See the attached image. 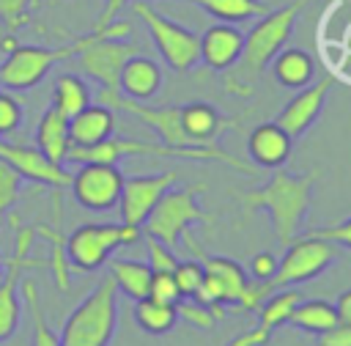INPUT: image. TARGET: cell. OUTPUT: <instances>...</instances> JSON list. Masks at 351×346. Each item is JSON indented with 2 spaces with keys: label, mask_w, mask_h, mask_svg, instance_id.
Instances as JSON below:
<instances>
[{
  "label": "cell",
  "mask_w": 351,
  "mask_h": 346,
  "mask_svg": "<svg viewBox=\"0 0 351 346\" xmlns=\"http://www.w3.org/2000/svg\"><path fill=\"white\" fill-rule=\"evenodd\" d=\"M247 266H250V275H252L255 280L271 283V277H274V272H277V258H274L271 253H255Z\"/></svg>",
  "instance_id": "cell-40"
},
{
  "label": "cell",
  "mask_w": 351,
  "mask_h": 346,
  "mask_svg": "<svg viewBox=\"0 0 351 346\" xmlns=\"http://www.w3.org/2000/svg\"><path fill=\"white\" fill-rule=\"evenodd\" d=\"M162 88V69L156 60L134 52L123 69H121V77H118V91L134 102H148L151 96H156Z\"/></svg>",
  "instance_id": "cell-17"
},
{
  "label": "cell",
  "mask_w": 351,
  "mask_h": 346,
  "mask_svg": "<svg viewBox=\"0 0 351 346\" xmlns=\"http://www.w3.org/2000/svg\"><path fill=\"white\" fill-rule=\"evenodd\" d=\"M269 341H271V327H266V324L258 321V327H252L250 332L236 335L228 346H266Z\"/></svg>",
  "instance_id": "cell-41"
},
{
  "label": "cell",
  "mask_w": 351,
  "mask_h": 346,
  "mask_svg": "<svg viewBox=\"0 0 351 346\" xmlns=\"http://www.w3.org/2000/svg\"><path fill=\"white\" fill-rule=\"evenodd\" d=\"M30 3L33 0H0V22L8 27V33H16L30 19Z\"/></svg>",
  "instance_id": "cell-35"
},
{
  "label": "cell",
  "mask_w": 351,
  "mask_h": 346,
  "mask_svg": "<svg viewBox=\"0 0 351 346\" xmlns=\"http://www.w3.org/2000/svg\"><path fill=\"white\" fill-rule=\"evenodd\" d=\"M335 313H337V324H348V327H351V288L337 297Z\"/></svg>",
  "instance_id": "cell-44"
},
{
  "label": "cell",
  "mask_w": 351,
  "mask_h": 346,
  "mask_svg": "<svg viewBox=\"0 0 351 346\" xmlns=\"http://www.w3.org/2000/svg\"><path fill=\"white\" fill-rule=\"evenodd\" d=\"M313 184H315V170H310V173L277 170L263 187L236 189L233 195L239 198L241 211L247 217L258 209H266L280 244H288L302 231V220H304L310 198H313Z\"/></svg>",
  "instance_id": "cell-2"
},
{
  "label": "cell",
  "mask_w": 351,
  "mask_h": 346,
  "mask_svg": "<svg viewBox=\"0 0 351 346\" xmlns=\"http://www.w3.org/2000/svg\"><path fill=\"white\" fill-rule=\"evenodd\" d=\"M173 173H151V176H123L118 209H121V222L129 225H143L148 211L156 206V200L173 187Z\"/></svg>",
  "instance_id": "cell-13"
},
{
  "label": "cell",
  "mask_w": 351,
  "mask_h": 346,
  "mask_svg": "<svg viewBox=\"0 0 351 346\" xmlns=\"http://www.w3.org/2000/svg\"><path fill=\"white\" fill-rule=\"evenodd\" d=\"M176 313H178L186 324H192V327H197V330H211V327L217 324V316H222L219 308H208V305H200V302H195V299H178V302H176Z\"/></svg>",
  "instance_id": "cell-31"
},
{
  "label": "cell",
  "mask_w": 351,
  "mask_h": 346,
  "mask_svg": "<svg viewBox=\"0 0 351 346\" xmlns=\"http://www.w3.org/2000/svg\"><path fill=\"white\" fill-rule=\"evenodd\" d=\"M318 346H351V327L348 324H335L332 330L321 332Z\"/></svg>",
  "instance_id": "cell-42"
},
{
  "label": "cell",
  "mask_w": 351,
  "mask_h": 346,
  "mask_svg": "<svg viewBox=\"0 0 351 346\" xmlns=\"http://www.w3.org/2000/svg\"><path fill=\"white\" fill-rule=\"evenodd\" d=\"M126 3H129V0H104V8H101V14H99V19H96L93 30H99V27H107L110 22H115V16L121 14V8H123Z\"/></svg>",
  "instance_id": "cell-43"
},
{
  "label": "cell",
  "mask_w": 351,
  "mask_h": 346,
  "mask_svg": "<svg viewBox=\"0 0 351 346\" xmlns=\"http://www.w3.org/2000/svg\"><path fill=\"white\" fill-rule=\"evenodd\" d=\"M148 297H154L159 302L176 305L181 299V294H178V286H176L173 272H154L151 275V286H148Z\"/></svg>",
  "instance_id": "cell-37"
},
{
  "label": "cell",
  "mask_w": 351,
  "mask_h": 346,
  "mask_svg": "<svg viewBox=\"0 0 351 346\" xmlns=\"http://www.w3.org/2000/svg\"><path fill=\"white\" fill-rule=\"evenodd\" d=\"M271 291H274V288H271V283H263V280L247 283V286H244V291H241L239 308H241V310H247V313H255V310L263 305V299H266Z\"/></svg>",
  "instance_id": "cell-39"
},
{
  "label": "cell",
  "mask_w": 351,
  "mask_h": 346,
  "mask_svg": "<svg viewBox=\"0 0 351 346\" xmlns=\"http://www.w3.org/2000/svg\"><path fill=\"white\" fill-rule=\"evenodd\" d=\"M0 159L5 165H11L25 181H33V184L66 189L71 181V173L63 165L52 162L36 146H27V143H14L8 137H0Z\"/></svg>",
  "instance_id": "cell-12"
},
{
  "label": "cell",
  "mask_w": 351,
  "mask_h": 346,
  "mask_svg": "<svg viewBox=\"0 0 351 346\" xmlns=\"http://www.w3.org/2000/svg\"><path fill=\"white\" fill-rule=\"evenodd\" d=\"M19 288H22V297H25V308L30 310V319H33L30 346H60L58 335L52 332V327L44 319V308H41V299H38V286L33 280H19Z\"/></svg>",
  "instance_id": "cell-29"
},
{
  "label": "cell",
  "mask_w": 351,
  "mask_h": 346,
  "mask_svg": "<svg viewBox=\"0 0 351 346\" xmlns=\"http://www.w3.org/2000/svg\"><path fill=\"white\" fill-rule=\"evenodd\" d=\"M203 184H192V187H181V189H167L156 206L148 211L145 222L140 225L145 231V236L159 239L167 247H176L178 239L186 233L189 225L195 222H211V217L197 206V195L203 192Z\"/></svg>",
  "instance_id": "cell-6"
},
{
  "label": "cell",
  "mask_w": 351,
  "mask_h": 346,
  "mask_svg": "<svg viewBox=\"0 0 351 346\" xmlns=\"http://www.w3.org/2000/svg\"><path fill=\"white\" fill-rule=\"evenodd\" d=\"M178 3H192L222 22H247L269 11V5L261 0H178Z\"/></svg>",
  "instance_id": "cell-27"
},
{
  "label": "cell",
  "mask_w": 351,
  "mask_h": 346,
  "mask_svg": "<svg viewBox=\"0 0 351 346\" xmlns=\"http://www.w3.org/2000/svg\"><path fill=\"white\" fill-rule=\"evenodd\" d=\"M329 85H332V80L321 77L318 82H310V85L299 88V93L288 104H282V110L274 115V124L282 126L291 137H302L315 124V118L321 115L326 93H329Z\"/></svg>",
  "instance_id": "cell-14"
},
{
  "label": "cell",
  "mask_w": 351,
  "mask_h": 346,
  "mask_svg": "<svg viewBox=\"0 0 351 346\" xmlns=\"http://www.w3.org/2000/svg\"><path fill=\"white\" fill-rule=\"evenodd\" d=\"M129 30H132V27H129L126 22H110L107 27H99V30L85 33V36H82V47H80V52L74 55L77 69H80L82 74L93 77L101 88L115 91L123 63H126L134 52H140L137 44L126 41Z\"/></svg>",
  "instance_id": "cell-4"
},
{
  "label": "cell",
  "mask_w": 351,
  "mask_h": 346,
  "mask_svg": "<svg viewBox=\"0 0 351 346\" xmlns=\"http://www.w3.org/2000/svg\"><path fill=\"white\" fill-rule=\"evenodd\" d=\"M148 266L154 269V272H173L176 269V253H173V247H167V244H162L159 239H151L148 236Z\"/></svg>",
  "instance_id": "cell-38"
},
{
  "label": "cell",
  "mask_w": 351,
  "mask_h": 346,
  "mask_svg": "<svg viewBox=\"0 0 351 346\" xmlns=\"http://www.w3.org/2000/svg\"><path fill=\"white\" fill-rule=\"evenodd\" d=\"M241 44H244V36L239 27L214 25L200 36V60L214 71H225L236 63Z\"/></svg>",
  "instance_id": "cell-19"
},
{
  "label": "cell",
  "mask_w": 351,
  "mask_h": 346,
  "mask_svg": "<svg viewBox=\"0 0 351 346\" xmlns=\"http://www.w3.org/2000/svg\"><path fill=\"white\" fill-rule=\"evenodd\" d=\"M121 187H123V173L118 170V165H104V162H82L69 181L74 200L88 211H107L118 206Z\"/></svg>",
  "instance_id": "cell-11"
},
{
  "label": "cell",
  "mask_w": 351,
  "mask_h": 346,
  "mask_svg": "<svg viewBox=\"0 0 351 346\" xmlns=\"http://www.w3.org/2000/svg\"><path fill=\"white\" fill-rule=\"evenodd\" d=\"M236 118H225L214 104L208 102H189L181 104V126L189 135L192 146H217V137L236 126Z\"/></svg>",
  "instance_id": "cell-15"
},
{
  "label": "cell",
  "mask_w": 351,
  "mask_h": 346,
  "mask_svg": "<svg viewBox=\"0 0 351 346\" xmlns=\"http://www.w3.org/2000/svg\"><path fill=\"white\" fill-rule=\"evenodd\" d=\"M304 0H291L274 11H266L252 30L244 36L241 52L230 69L222 71V85L233 96H250L263 69L271 63V58L285 47V41L293 33L296 16L302 14Z\"/></svg>",
  "instance_id": "cell-1"
},
{
  "label": "cell",
  "mask_w": 351,
  "mask_h": 346,
  "mask_svg": "<svg viewBox=\"0 0 351 346\" xmlns=\"http://www.w3.org/2000/svg\"><path fill=\"white\" fill-rule=\"evenodd\" d=\"M52 211H55V225H38L33 231H36V236H41L49 244V258H44V261H47V266L52 272L55 288L66 294L71 288V264L66 258V236L60 231V214L63 211H60V200L58 198L52 200Z\"/></svg>",
  "instance_id": "cell-22"
},
{
  "label": "cell",
  "mask_w": 351,
  "mask_h": 346,
  "mask_svg": "<svg viewBox=\"0 0 351 346\" xmlns=\"http://www.w3.org/2000/svg\"><path fill=\"white\" fill-rule=\"evenodd\" d=\"M184 236H186V242H189V250L197 253V258H200V264H203V272L219 280L222 294H225V305H239L241 291H244V286H247V277H244L241 264H236L233 258H225V255H206V253L195 244V239H192L189 233H184Z\"/></svg>",
  "instance_id": "cell-21"
},
{
  "label": "cell",
  "mask_w": 351,
  "mask_h": 346,
  "mask_svg": "<svg viewBox=\"0 0 351 346\" xmlns=\"http://www.w3.org/2000/svg\"><path fill=\"white\" fill-rule=\"evenodd\" d=\"M52 104L66 118H71L74 113H80L82 107L90 104V88H88V82L80 74H60L55 80V88H52Z\"/></svg>",
  "instance_id": "cell-28"
},
{
  "label": "cell",
  "mask_w": 351,
  "mask_h": 346,
  "mask_svg": "<svg viewBox=\"0 0 351 346\" xmlns=\"http://www.w3.org/2000/svg\"><path fill=\"white\" fill-rule=\"evenodd\" d=\"M337 258V247L315 239L310 233L296 236L293 242H288V250L282 255V261H277V272L271 277V288H285L293 283H304L318 277L332 261Z\"/></svg>",
  "instance_id": "cell-10"
},
{
  "label": "cell",
  "mask_w": 351,
  "mask_h": 346,
  "mask_svg": "<svg viewBox=\"0 0 351 346\" xmlns=\"http://www.w3.org/2000/svg\"><path fill=\"white\" fill-rule=\"evenodd\" d=\"M307 233L315 236V239H324V242H329V244H335V247L351 250V217H346V220H340V222H335V225L310 228Z\"/></svg>",
  "instance_id": "cell-36"
},
{
  "label": "cell",
  "mask_w": 351,
  "mask_h": 346,
  "mask_svg": "<svg viewBox=\"0 0 351 346\" xmlns=\"http://www.w3.org/2000/svg\"><path fill=\"white\" fill-rule=\"evenodd\" d=\"M151 275H154V269L143 261H132V258H112L110 261V277L115 280V288L123 291L129 299L148 297Z\"/></svg>",
  "instance_id": "cell-24"
},
{
  "label": "cell",
  "mask_w": 351,
  "mask_h": 346,
  "mask_svg": "<svg viewBox=\"0 0 351 346\" xmlns=\"http://www.w3.org/2000/svg\"><path fill=\"white\" fill-rule=\"evenodd\" d=\"M143 228L129 222H85L66 236V258L71 272H96L112 250L134 244Z\"/></svg>",
  "instance_id": "cell-5"
},
{
  "label": "cell",
  "mask_w": 351,
  "mask_h": 346,
  "mask_svg": "<svg viewBox=\"0 0 351 346\" xmlns=\"http://www.w3.org/2000/svg\"><path fill=\"white\" fill-rule=\"evenodd\" d=\"M25 107L11 91H0V137L14 135L22 126Z\"/></svg>",
  "instance_id": "cell-32"
},
{
  "label": "cell",
  "mask_w": 351,
  "mask_h": 346,
  "mask_svg": "<svg viewBox=\"0 0 351 346\" xmlns=\"http://www.w3.org/2000/svg\"><path fill=\"white\" fill-rule=\"evenodd\" d=\"M36 148L49 157L52 162L58 165H66V157H69V148H71V137H69V118L55 107L49 104L38 124H36Z\"/></svg>",
  "instance_id": "cell-20"
},
{
  "label": "cell",
  "mask_w": 351,
  "mask_h": 346,
  "mask_svg": "<svg viewBox=\"0 0 351 346\" xmlns=\"http://www.w3.org/2000/svg\"><path fill=\"white\" fill-rule=\"evenodd\" d=\"M82 36L66 47H38V44H11L5 58L0 60V88L5 91H27L38 85L49 69L60 60H69L80 52Z\"/></svg>",
  "instance_id": "cell-7"
},
{
  "label": "cell",
  "mask_w": 351,
  "mask_h": 346,
  "mask_svg": "<svg viewBox=\"0 0 351 346\" xmlns=\"http://www.w3.org/2000/svg\"><path fill=\"white\" fill-rule=\"evenodd\" d=\"M288 324L304 330V332H326L337 324V313H335V305L326 302V299H299V305L293 308Z\"/></svg>",
  "instance_id": "cell-26"
},
{
  "label": "cell",
  "mask_w": 351,
  "mask_h": 346,
  "mask_svg": "<svg viewBox=\"0 0 351 346\" xmlns=\"http://www.w3.org/2000/svg\"><path fill=\"white\" fill-rule=\"evenodd\" d=\"M271 74L274 80L282 85V88H291V91H299L304 85H310L313 74H315V63L313 58L304 52V49H296V47H282L274 58H271Z\"/></svg>",
  "instance_id": "cell-23"
},
{
  "label": "cell",
  "mask_w": 351,
  "mask_h": 346,
  "mask_svg": "<svg viewBox=\"0 0 351 346\" xmlns=\"http://www.w3.org/2000/svg\"><path fill=\"white\" fill-rule=\"evenodd\" d=\"M118 324V288L104 275L96 288L66 316L58 343L60 346H110Z\"/></svg>",
  "instance_id": "cell-3"
},
{
  "label": "cell",
  "mask_w": 351,
  "mask_h": 346,
  "mask_svg": "<svg viewBox=\"0 0 351 346\" xmlns=\"http://www.w3.org/2000/svg\"><path fill=\"white\" fill-rule=\"evenodd\" d=\"M132 11L145 25V30L154 38L165 63L173 71H192V66L200 60V36L192 33L189 27L173 22L170 16L159 14L148 0H134Z\"/></svg>",
  "instance_id": "cell-8"
},
{
  "label": "cell",
  "mask_w": 351,
  "mask_h": 346,
  "mask_svg": "<svg viewBox=\"0 0 351 346\" xmlns=\"http://www.w3.org/2000/svg\"><path fill=\"white\" fill-rule=\"evenodd\" d=\"M299 291H277V294H269L266 299H263V305L255 310L258 313V319H261V324H266V327H280V324H288V319H291V313H293V308L299 305Z\"/></svg>",
  "instance_id": "cell-30"
},
{
  "label": "cell",
  "mask_w": 351,
  "mask_h": 346,
  "mask_svg": "<svg viewBox=\"0 0 351 346\" xmlns=\"http://www.w3.org/2000/svg\"><path fill=\"white\" fill-rule=\"evenodd\" d=\"M3 269H5V255L0 253V277H3Z\"/></svg>",
  "instance_id": "cell-45"
},
{
  "label": "cell",
  "mask_w": 351,
  "mask_h": 346,
  "mask_svg": "<svg viewBox=\"0 0 351 346\" xmlns=\"http://www.w3.org/2000/svg\"><path fill=\"white\" fill-rule=\"evenodd\" d=\"M176 319H178V313H176V305H170V302H159L154 297L134 299V321L140 330H145L151 335L170 332Z\"/></svg>",
  "instance_id": "cell-25"
},
{
  "label": "cell",
  "mask_w": 351,
  "mask_h": 346,
  "mask_svg": "<svg viewBox=\"0 0 351 346\" xmlns=\"http://www.w3.org/2000/svg\"><path fill=\"white\" fill-rule=\"evenodd\" d=\"M36 231L30 225H16L14 236V250L5 258V269L0 277V343L14 338L22 316V302H19V277L25 266H47L44 258H30V242Z\"/></svg>",
  "instance_id": "cell-9"
},
{
  "label": "cell",
  "mask_w": 351,
  "mask_h": 346,
  "mask_svg": "<svg viewBox=\"0 0 351 346\" xmlns=\"http://www.w3.org/2000/svg\"><path fill=\"white\" fill-rule=\"evenodd\" d=\"M332 3H337V0H324V5H326V8H329V5H332Z\"/></svg>",
  "instance_id": "cell-46"
},
{
  "label": "cell",
  "mask_w": 351,
  "mask_h": 346,
  "mask_svg": "<svg viewBox=\"0 0 351 346\" xmlns=\"http://www.w3.org/2000/svg\"><path fill=\"white\" fill-rule=\"evenodd\" d=\"M173 277H176L181 299H189L197 291V286L203 283V264L200 261H181V264H176Z\"/></svg>",
  "instance_id": "cell-33"
},
{
  "label": "cell",
  "mask_w": 351,
  "mask_h": 346,
  "mask_svg": "<svg viewBox=\"0 0 351 346\" xmlns=\"http://www.w3.org/2000/svg\"><path fill=\"white\" fill-rule=\"evenodd\" d=\"M115 132V110L101 104V102H90L88 107H82L80 113H74L69 118V137L71 146H96L101 140H107Z\"/></svg>",
  "instance_id": "cell-18"
},
{
  "label": "cell",
  "mask_w": 351,
  "mask_h": 346,
  "mask_svg": "<svg viewBox=\"0 0 351 346\" xmlns=\"http://www.w3.org/2000/svg\"><path fill=\"white\" fill-rule=\"evenodd\" d=\"M22 181H25V178H22L11 165H5V162L0 159V222H3L5 211L14 206V200H16L19 189H22Z\"/></svg>",
  "instance_id": "cell-34"
},
{
  "label": "cell",
  "mask_w": 351,
  "mask_h": 346,
  "mask_svg": "<svg viewBox=\"0 0 351 346\" xmlns=\"http://www.w3.org/2000/svg\"><path fill=\"white\" fill-rule=\"evenodd\" d=\"M291 143H293V137L282 126L269 121V124H261L250 132L247 154L258 168H280L291 157Z\"/></svg>",
  "instance_id": "cell-16"
}]
</instances>
